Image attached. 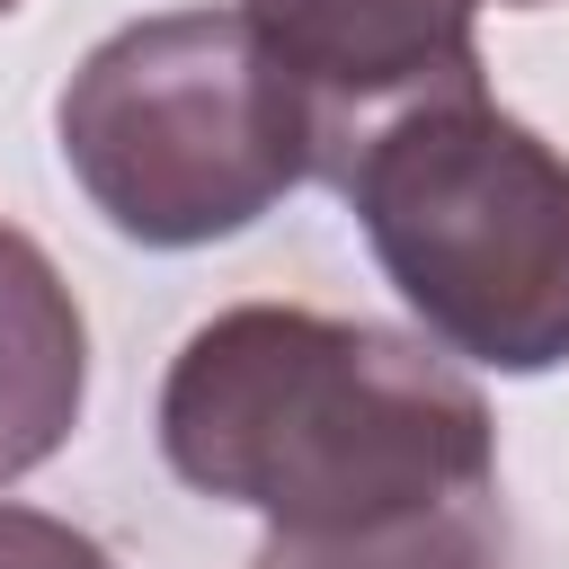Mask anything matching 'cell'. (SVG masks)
<instances>
[{
    "label": "cell",
    "instance_id": "cell-7",
    "mask_svg": "<svg viewBox=\"0 0 569 569\" xmlns=\"http://www.w3.org/2000/svg\"><path fill=\"white\" fill-rule=\"evenodd\" d=\"M0 569H116L80 525L44 516V507H9L0 498Z\"/></svg>",
    "mask_w": 569,
    "mask_h": 569
},
{
    "label": "cell",
    "instance_id": "cell-10",
    "mask_svg": "<svg viewBox=\"0 0 569 569\" xmlns=\"http://www.w3.org/2000/svg\"><path fill=\"white\" fill-rule=\"evenodd\" d=\"M525 9H542V0H525Z\"/></svg>",
    "mask_w": 569,
    "mask_h": 569
},
{
    "label": "cell",
    "instance_id": "cell-3",
    "mask_svg": "<svg viewBox=\"0 0 569 569\" xmlns=\"http://www.w3.org/2000/svg\"><path fill=\"white\" fill-rule=\"evenodd\" d=\"M53 142L107 231L142 249L231 240L311 178V116L240 9H160L89 44Z\"/></svg>",
    "mask_w": 569,
    "mask_h": 569
},
{
    "label": "cell",
    "instance_id": "cell-6",
    "mask_svg": "<svg viewBox=\"0 0 569 569\" xmlns=\"http://www.w3.org/2000/svg\"><path fill=\"white\" fill-rule=\"evenodd\" d=\"M249 569H507V525L498 498L480 489L365 533H267Z\"/></svg>",
    "mask_w": 569,
    "mask_h": 569
},
{
    "label": "cell",
    "instance_id": "cell-5",
    "mask_svg": "<svg viewBox=\"0 0 569 569\" xmlns=\"http://www.w3.org/2000/svg\"><path fill=\"white\" fill-rule=\"evenodd\" d=\"M89 400V320L62 267L0 222V489L53 462Z\"/></svg>",
    "mask_w": 569,
    "mask_h": 569
},
{
    "label": "cell",
    "instance_id": "cell-2",
    "mask_svg": "<svg viewBox=\"0 0 569 569\" xmlns=\"http://www.w3.org/2000/svg\"><path fill=\"white\" fill-rule=\"evenodd\" d=\"M329 187L427 347L489 373L569 365V151L480 89L400 107Z\"/></svg>",
    "mask_w": 569,
    "mask_h": 569
},
{
    "label": "cell",
    "instance_id": "cell-4",
    "mask_svg": "<svg viewBox=\"0 0 569 569\" xmlns=\"http://www.w3.org/2000/svg\"><path fill=\"white\" fill-rule=\"evenodd\" d=\"M480 0H240L311 116V178H329L400 107L480 89Z\"/></svg>",
    "mask_w": 569,
    "mask_h": 569
},
{
    "label": "cell",
    "instance_id": "cell-1",
    "mask_svg": "<svg viewBox=\"0 0 569 569\" xmlns=\"http://www.w3.org/2000/svg\"><path fill=\"white\" fill-rule=\"evenodd\" d=\"M160 453L267 533H365L498 480V418L445 347L302 302H231L160 382Z\"/></svg>",
    "mask_w": 569,
    "mask_h": 569
},
{
    "label": "cell",
    "instance_id": "cell-8",
    "mask_svg": "<svg viewBox=\"0 0 569 569\" xmlns=\"http://www.w3.org/2000/svg\"><path fill=\"white\" fill-rule=\"evenodd\" d=\"M9 9H18V0H0V18H9Z\"/></svg>",
    "mask_w": 569,
    "mask_h": 569
},
{
    "label": "cell",
    "instance_id": "cell-9",
    "mask_svg": "<svg viewBox=\"0 0 569 569\" xmlns=\"http://www.w3.org/2000/svg\"><path fill=\"white\" fill-rule=\"evenodd\" d=\"M498 9H525V0H498Z\"/></svg>",
    "mask_w": 569,
    "mask_h": 569
}]
</instances>
